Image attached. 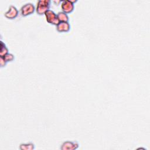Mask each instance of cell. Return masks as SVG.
I'll return each mask as SVG.
<instances>
[{"label":"cell","instance_id":"1","mask_svg":"<svg viewBox=\"0 0 150 150\" xmlns=\"http://www.w3.org/2000/svg\"><path fill=\"white\" fill-rule=\"evenodd\" d=\"M51 1L50 0H39L37 2L36 11L39 15H43L49 9Z\"/></svg>","mask_w":150,"mask_h":150},{"label":"cell","instance_id":"2","mask_svg":"<svg viewBox=\"0 0 150 150\" xmlns=\"http://www.w3.org/2000/svg\"><path fill=\"white\" fill-rule=\"evenodd\" d=\"M46 21L54 25H57L59 23V21L57 18V15L52 10L49 9L45 13Z\"/></svg>","mask_w":150,"mask_h":150},{"label":"cell","instance_id":"3","mask_svg":"<svg viewBox=\"0 0 150 150\" xmlns=\"http://www.w3.org/2000/svg\"><path fill=\"white\" fill-rule=\"evenodd\" d=\"M35 9V6L32 3H27L21 7V13L23 16H26L33 13Z\"/></svg>","mask_w":150,"mask_h":150},{"label":"cell","instance_id":"4","mask_svg":"<svg viewBox=\"0 0 150 150\" xmlns=\"http://www.w3.org/2000/svg\"><path fill=\"white\" fill-rule=\"evenodd\" d=\"M61 8L63 12L69 13L73 11L74 6L71 0H63L61 2Z\"/></svg>","mask_w":150,"mask_h":150},{"label":"cell","instance_id":"5","mask_svg":"<svg viewBox=\"0 0 150 150\" xmlns=\"http://www.w3.org/2000/svg\"><path fill=\"white\" fill-rule=\"evenodd\" d=\"M79 146V144L77 141H65L64 142L61 146L60 149L62 150H75L77 149Z\"/></svg>","mask_w":150,"mask_h":150},{"label":"cell","instance_id":"6","mask_svg":"<svg viewBox=\"0 0 150 150\" xmlns=\"http://www.w3.org/2000/svg\"><path fill=\"white\" fill-rule=\"evenodd\" d=\"M18 15V11L13 5H11L7 12L5 13V16L9 19H13L17 17Z\"/></svg>","mask_w":150,"mask_h":150},{"label":"cell","instance_id":"7","mask_svg":"<svg viewBox=\"0 0 150 150\" xmlns=\"http://www.w3.org/2000/svg\"><path fill=\"white\" fill-rule=\"evenodd\" d=\"M70 29V25L69 22H60L56 25V30L59 32H67Z\"/></svg>","mask_w":150,"mask_h":150},{"label":"cell","instance_id":"8","mask_svg":"<svg viewBox=\"0 0 150 150\" xmlns=\"http://www.w3.org/2000/svg\"><path fill=\"white\" fill-rule=\"evenodd\" d=\"M21 150H33L35 149V145L32 142L21 144L19 145Z\"/></svg>","mask_w":150,"mask_h":150},{"label":"cell","instance_id":"9","mask_svg":"<svg viewBox=\"0 0 150 150\" xmlns=\"http://www.w3.org/2000/svg\"><path fill=\"white\" fill-rule=\"evenodd\" d=\"M57 18L59 21V22H69V16L67 15V13L63 12H59L57 14Z\"/></svg>","mask_w":150,"mask_h":150},{"label":"cell","instance_id":"10","mask_svg":"<svg viewBox=\"0 0 150 150\" xmlns=\"http://www.w3.org/2000/svg\"><path fill=\"white\" fill-rule=\"evenodd\" d=\"M8 53V49L6 47L5 43L1 41V50H0V56H4Z\"/></svg>","mask_w":150,"mask_h":150},{"label":"cell","instance_id":"11","mask_svg":"<svg viewBox=\"0 0 150 150\" xmlns=\"http://www.w3.org/2000/svg\"><path fill=\"white\" fill-rule=\"evenodd\" d=\"M1 57H2L4 59V60L5 61V62L7 63L9 62H12L15 59V57L14 55L11 54V53H7L6 54H5L4 56H0Z\"/></svg>","mask_w":150,"mask_h":150},{"label":"cell","instance_id":"12","mask_svg":"<svg viewBox=\"0 0 150 150\" xmlns=\"http://www.w3.org/2000/svg\"><path fill=\"white\" fill-rule=\"evenodd\" d=\"M6 63L5 62V61L4 60V59L1 57H0V65H1V67H4L5 66Z\"/></svg>","mask_w":150,"mask_h":150},{"label":"cell","instance_id":"13","mask_svg":"<svg viewBox=\"0 0 150 150\" xmlns=\"http://www.w3.org/2000/svg\"><path fill=\"white\" fill-rule=\"evenodd\" d=\"M62 2V1H53V2H54V3H55V4L60 3V2Z\"/></svg>","mask_w":150,"mask_h":150}]
</instances>
